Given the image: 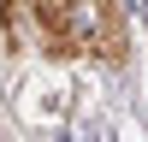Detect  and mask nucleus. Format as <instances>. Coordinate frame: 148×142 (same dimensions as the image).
I'll list each match as a JSON object with an SVG mask.
<instances>
[{
	"label": "nucleus",
	"instance_id": "nucleus-1",
	"mask_svg": "<svg viewBox=\"0 0 148 142\" xmlns=\"http://www.w3.org/2000/svg\"><path fill=\"white\" fill-rule=\"evenodd\" d=\"M36 42L47 53H95V59H125L130 36L113 0H30Z\"/></svg>",
	"mask_w": 148,
	"mask_h": 142
}]
</instances>
